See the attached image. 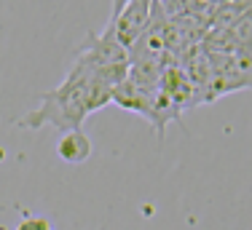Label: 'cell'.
Wrapping results in <instances>:
<instances>
[{
    "instance_id": "6da1fadb",
    "label": "cell",
    "mask_w": 252,
    "mask_h": 230,
    "mask_svg": "<svg viewBox=\"0 0 252 230\" xmlns=\"http://www.w3.org/2000/svg\"><path fill=\"white\" fill-rule=\"evenodd\" d=\"M40 107L22 115L16 123L22 129H40V126H54L57 131L67 134L78 131L83 120L94 110L110 105L113 102V88L102 78H97L92 70L73 64L64 75V81L51 91L38 94Z\"/></svg>"
},
{
    "instance_id": "7a4b0ae2",
    "label": "cell",
    "mask_w": 252,
    "mask_h": 230,
    "mask_svg": "<svg viewBox=\"0 0 252 230\" xmlns=\"http://www.w3.org/2000/svg\"><path fill=\"white\" fill-rule=\"evenodd\" d=\"M212 81L207 88V102H215L231 91L252 88V51L236 54H209Z\"/></svg>"
},
{
    "instance_id": "3957f363",
    "label": "cell",
    "mask_w": 252,
    "mask_h": 230,
    "mask_svg": "<svg viewBox=\"0 0 252 230\" xmlns=\"http://www.w3.org/2000/svg\"><path fill=\"white\" fill-rule=\"evenodd\" d=\"M57 155L64 163H83L92 158V139L83 134L81 129L78 131H67L62 134V139L57 142Z\"/></svg>"
},
{
    "instance_id": "277c9868",
    "label": "cell",
    "mask_w": 252,
    "mask_h": 230,
    "mask_svg": "<svg viewBox=\"0 0 252 230\" xmlns=\"http://www.w3.org/2000/svg\"><path fill=\"white\" fill-rule=\"evenodd\" d=\"M228 32H231L233 46H236L239 51H252V8L244 11L239 19H233V24L228 27Z\"/></svg>"
},
{
    "instance_id": "5b68a950",
    "label": "cell",
    "mask_w": 252,
    "mask_h": 230,
    "mask_svg": "<svg viewBox=\"0 0 252 230\" xmlns=\"http://www.w3.org/2000/svg\"><path fill=\"white\" fill-rule=\"evenodd\" d=\"M16 230H51V222L43 220V217H27L16 225Z\"/></svg>"
},
{
    "instance_id": "8992f818",
    "label": "cell",
    "mask_w": 252,
    "mask_h": 230,
    "mask_svg": "<svg viewBox=\"0 0 252 230\" xmlns=\"http://www.w3.org/2000/svg\"><path fill=\"white\" fill-rule=\"evenodd\" d=\"M129 5V0H113V14H110V22H116L121 16V11Z\"/></svg>"
}]
</instances>
